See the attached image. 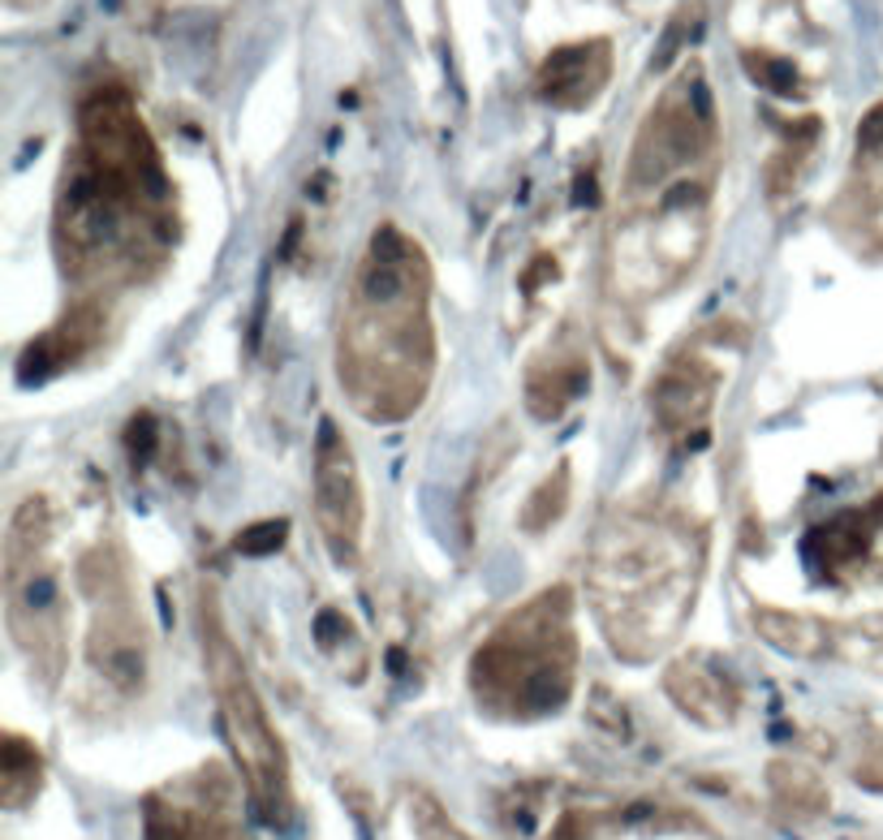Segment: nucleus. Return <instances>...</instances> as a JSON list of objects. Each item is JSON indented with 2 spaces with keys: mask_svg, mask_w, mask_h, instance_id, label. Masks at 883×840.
I'll return each mask as SVG.
<instances>
[{
  "mask_svg": "<svg viewBox=\"0 0 883 840\" xmlns=\"http://www.w3.org/2000/svg\"><path fill=\"white\" fill-rule=\"evenodd\" d=\"M431 375L427 268L402 233L371 237L340 332V384L367 419H406Z\"/></svg>",
  "mask_w": 883,
  "mask_h": 840,
  "instance_id": "f257e3e1",
  "label": "nucleus"
},
{
  "mask_svg": "<svg viewBox=\"0 0 883 840\" xmlns=\"http://www.w3.org/2000/svg\"><path fill=\"white\" fill-rule=\"evenodd\" d=\"M573 677V633L565 595H544L526 612L509 617L475 660L478 699L509 715L551 711L569 695Z\"/></svg>",
  "mask_w": 883,
  "mask_h": 840,
  "instance_id": "f03ea898",
  "label": "nucleus"
},
{
  "mask_svg": "<svg viewBox=\"0 0 883 840\" xmlns=\"http://www.w3.org/2000/svg\"><path fill=\"white\" fill-rule=\"evenodd\" d=\"M204 646H207V673L216 681V699L224 715V737L237 755V768L251 784V797L259 806V815L268 824H289L293 815V793H289V768H284V750L280 737L268 724V711L255 695L233 642L224 638L220 621L204 612Z\"/></svg>",
  "mask_w": 883,
  "mask_h": 840,
  "instance_id": "7ed1b4c3",
  "label": "nucleus"
},
{
  "mask_svg": "<svg viewBox=\"0 0 883 840\" xmlns=\"http://www.w3.org/2000/svg\"><path fill=\"white\" fill-rule=\"evenodd\" d=\"M315 517L337 560L358 557V535H362V491L358 470L349 457V444L340 440L333 422L319 427V448H315Z\"/></svg>",
  "mask_w": 883,
  "mask_h": 840,
  "instance_id": "20e7f679",
  "label": "nucleus"
},
{
  "mask_svg": "<svg viewBox=\"0 0 883 840\" xmlns=\"http://www.w3.org/2000/svg\"><path fill=\"white\" fill-rule=\"evenodd\" d=\"M147 840H246L237 828L207 802H182V797H155L147 806Z\"/></svg>",
  "mask_w": 883,
  "mask_h": 840,
  "instance_id": "39448f33",
  "label": "nucleus"
},
{
  "mask_svg": "<svg viewBox=\"0 0 883 840\" xmlns=\"http://www.w3.org/2000/svg\"><path fill=\"white\" fill-rule=\"evenodd\" d=\"M586 57H591V48H560L556 57H547L544 91L551 95V100H565V104H569V86H578V100H582V70H586Z\"/></svg>",
  "mask_w": 883,
  "mask_h": 840,
  "instance_id": "423d86ee",
  "label": "nucleus"
},
{
  "mask_svg": "<svg viewBox=\"0 0 883 840\" xmlns=\"http://www.w3.org/2000/svg\"><path fill=\"white\" fill-rule=\"evenodd\" d=\"M746 66L763 86H771V91H780V95H789L793 82H798V73H793L789 61H754V57H746Z\"/></svg>",
  "mask_w": 883,
  "mask_h": 840,
  "instance_id": "0eeeda50",
  "label": "nucleus"
},
{
  "mask_svg": "<svg viewBox=\"0 0 883 840\" xmlns=\"http://www.w3.org/2000/svg\"><path fill=\"white\" fill-rule=\"evenodd\" d=\"M280 539H284V526H280V522H268V526L251 530L246 539H237V548H246L251 557H264V544H280Z\"/></svg>",
  "mask_w": 883,
  "mask_h": 840,
  "instance_id": "6e6552de",
  "label": "nucleus"
},
{
  "mask_svg": "<svg viewBox=\"0 0 883 840\" xmlns=\"http://www.w3.org/2000/svg\"><path fill=\"white\" fill-rule=\"evenodd\" d=\"M858 139H862V147H867V151L883 147V104L871 113V117H867V121H862V135H858Z\"/></svg>",
  "mask_w": 883,
  "mask_h": 840,
  "instance_id": "1a4fd4ad",
  "label": "nucleus"
}]
</instances>
